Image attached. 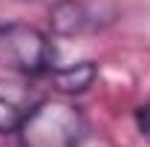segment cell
Here are the masks:
<instances>
[{"mask_svg": "<svg viewBox=\"0 0 150 147\" xmlns=\"http://www.w3.org/2000/svg\"><path fill=\"white\" fill-rule=\"evenodd\" d=\"M32 104H20L15 98H9L6 92L0 90V136H15L23 112L29 110Z\"/></svg>", "mask_w": 150, "mask_h": 147, "instance_id": "cell-5", "label": "cell"}, {"mask_svg": "<svg viewBox=\"0 0 150 147\" xmlns=\"http://www.w3.org/2000/svg\"><path fill=\"white\" fill-rule=\"evenodd\" d=\"M52 90L61 92V95H81L98 81V64L95 61H75V64H67V66H55L52 72L46 75Z\"/></svg>", "mask_w": 150, "mask_h": 147, "instance_id": "cell-4", "label": "cell"}, {"mask_svg": "<svg viewBox=\"0 0 150 147\" xmlns=\"http://www.w3.org/2000/svg\"><path fill=\"white\" fill-rule=\"evenodd\" d=\"M49 32L55 37H81L101 29V9L90 0H55L49 6Z\"/></svg>", "mask_w": 150, "mask_h": 147, "instance_id": "cell-3", "label": "cell"}, {"mask_svg": "<svg viewBox=\"0 0 150 147\" xmlns=\"http://www.w3.org/2000/svg\"><path fill=\"white\" fill-rule=\"evenodd\" d=\"M133 121H136L139 136H142V139L150 144V101H144L142 107H136V112H133Z\"/></svg>", "mask_w": 150, "mask_h": 147, "instance_id": "cell-6", "label": "cell"}, {"mask_svg": "<svg viewBox=\"0 0 150 147\" xmlns=\"http://www.w3.org/2000/svg\"><path fill=\"white\" fill-rule=\"evenodd\" d=\"M55 58L58 52L49 32L23 20L0 23V69L23 78H38L49 75L58 66Z\"/></svg>", "mask_w": 150, "mask_h": 147, "instance_id": "cell-2", "label": "cell"}, {"mask_svg": "<svg viewBox=\"0 0 150 147\" xmlns=\"http://www.w3.org/2000/svg\"><path fill=\"white\" fill-rule=\"evenodd\" d=\"M15 139L18 147H81L87 139V115L67 95L40 98L23 112Z\"/></svg>", "mask_w": 150, "mask_h": 147, "instance_id": "cell-1", "label": "cell"}]
</instances>
